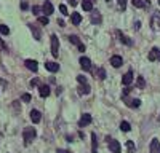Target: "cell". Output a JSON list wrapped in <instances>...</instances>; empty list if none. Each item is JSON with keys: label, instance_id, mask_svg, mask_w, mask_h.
I'll return each instance as SVG.
<instances>
[{"label": "cell", "instance_id": "obj_16", "mask_svg": "<svg viewBox=\"0 0 160 153\" xmlns=\"http://www.w3.org/2000/svg\"><path fill=\"white\" fill-rule=\"evenodd\" d=\"M31 120H32V123H40V120H42L40 112L39 110H32L31 112Z\"/></svg>", "mask_w": 160, "mask_h": 153}, {"label": "cell", "instance_id": "obj_13", "mask_svg": "<svg viewBox=\"0 0 160 153\" xmlns=\"http://www.w3.org/2000/svg\"><path fill=\"white\" fill-rule=\"evenodd\" d=\"M158 54H160V50H158V48H152V50H150V53H149V56H147V59L152 62V61L158 59Z\"/></svg>", "mask_w": 160, "mask_h": 153}, {"label": "cell", "instance_id": "obj_15", "mask_svg": "<svg viewBox=\"0 0 160 153\" xmlns=\"http://www.w3.org/2000/svg\"><path fill=\"white\" fill-rule=\"evenodd\" d=\"M91 153H98V139L95 132H91Z\"/></svg>", "mask_w": 160, "mask_h": 153}, {"label": "cell", "instance_id": "obj_7", "mask_svg": "<svg viewBox=\"0 0 160 153\" xmlns=\"http://www.w3.org/2000/svg\"><path fill=\"white\" fill-rule=\"evenodd\" d=\"M80 67L83 70H91V61L88 57H80Z\"/></svg>", "mask_w": 160, "mask_h": 153}, {"label": "cell", "instance_id": "obj_25", "mask_svg": "<svg viewBox=\"0 0 160 153\" xmlns=\"http://www.w3.org/2000/svg\"><path fill=\"white\" fill-rule=\"evenodd\" d=\"M79 93L80 94H90V86L85 83V85H82L80 86V89H79Z\"/></svg>", "mask_w": 160, "mask_h": 153}, {"label": "cell", "instance_id": "obj_44", "mask_svg": "<svg viewBox=\"0 0 160 153\" xmlns=\"http://www.w3.org/2000/svg\"><path fill=\"white\" fill-rule=\"evenodd\" d=\"M158 120H160V117H158Z\"/></svg>", "mask_w": 160, "mask_h": 153}, {"label": "cell", "instance_id": "obj_39", "mask_svg": "<svg viewBox=\"0 0 160 153\" xmlns=\"http://www.w3.org/2000/svg\"><path fill=\"white\" fill-rule=\"evenodd\" d=\"M79 50H80V51H85V45L80 43V45H79Z\"/></svg>", "mask_w": 160, "mask_h": 153}, {"label": "cell", "instance_id": "obj_23", "mask_svg": "<svg viewBox=\"0 0 160 153\" xmlns=\"http://www.w3.org/2000/svg\"><path fill=\"white\" fill-rule=\"evenodd\" d=\"M135 150H136L135 143L131 142V140H127V151H128V153H135Z\"/></svg>", "mask_w": 160, "mask_h": 153}, {"label": "cell", "instance_id": "obj_29", "mask_svg": "<svg viewBox=\"0 0 160 153\" xmlns=\"http://www.w3.org/2000/svg\"><path fill=\"white\" fill-rule=\"evenodd\" d=\"M69 42H71V43H74V45H77V46L80 45V40H79V37H77V35H71V37H69Z\"/></svg>", "mask_w": 160, "mask_h": 153}, {"label": "cell", "instance_id": "obj_35", "mask_svg": "<svg viewBox=\"0 0 160 153\" xmlns=\"http://www.w3.org/2000/svg\"><path fill=\"white\" fill-rule=\"evenodd\" d=\"M21 99H23V102H31V99H32V97H31V94H27V93H26V94H23V97H21Z\"/></svg>", "mask_w": 160, "mask_h": 153}, {"label": "cell", "instance_id": "obj_40", "mask_svg": "<svg viewBox=\"0 0 160 153\" xmlns=\"http://www.w3.org/2000/svg\"><path fill=\"white\" fill-rule=\"evenodd\" d=\"M69 3H71L72 6H75V5H77V3H79V2H77V0H69Z\"/></svg>", "mask_w": 160, "mask_h": 153}, {"label": "cell", "instance_id": "obj_43", "mask_svg": "<svg viewBox=\"0 0 160 153\" xmlns=\"http://www.w3.org/2000/svg\"><path fill=\"white\" fill-rule=\"evenodd\" d=\"M157 2H158V5H160V0H157Z\"/></svg>", "mask_w": 160, "mask_h": 153}, {"label": "cell", "instance_id": "obj_4", "mask_svg": "<svg viewBox=\"0 0 160 153\" xmlns=\"http://www.w3.org/2000/svg\"><path fill=\"white\" fill-rule=\"evenodd\" d=\"M42 11L45 13V16H50V14L54 11V8H53L51 2H48V0H46V2L43 3V6H42Z\"/></svg>", "mask_w": 160, "mask_h": 153}, {"label": "cell", "instance_id": "obj_3", "mask_svg": "<svg viewBox=\"0 0 160 153\" xmlns=\"http://www.w3.org/2000/svg\"><path fill=\"white\" fill-rule=\"evenodd\" d=\"M107 143H109V148H110V151H112V153H120V151H122V147H120L119 140L107 139Z\"/></svg>", "mask_w": 160, "mask_h": 153}, {"label": "cell", "instance_id": "obj_5", "mask_svg": "<svg viewBox=\"0 0 160 153\" xmlns=\"http://www.w3.org/2000/svg\"><path fill=\"white\" fill-rule=\"evenodd\" d=\"M29 27H31V31H32V34H34V38L37 42L39 40H42V32H40V29L37 27L35 24H29Z\"/></svg>", "mask_w": 160, "mask_h": 153}, {"label": "cell", "instance_id": "obj_24", "mask_svg": "<svg viewBox=\"0 0 160 153\" xmlns=\"http://www.w3.org/2000/svg\"><path fill=\"white\" fill-rule=\"evenodd\" d=\"M131 3H133V6H136V8H144L146 6V2H143V0H131Z\"/></svg>", "mask_w": 160, "mask_h": 153}, {"label": "cell", "instance_id": "obj_19", "mask_svg": "<svg viewBox=\"0 0 160 153\" xmlns=\"http://www.w3.org/2000/svg\"><path fill=\"white\" fill-rule=\"evenodd\" d=\"M110 64H112V67H120L122 65V57L120 56H112L110 57Z\"/></svg>", "mask_w": 160, "mask_h": 153}, {"label": "cell", "instance_id": "obj_21", "mask_svg": "<svg viewBox=\"0 0 160 153\" xmlns=\"http://www.w3.org/2000/svg\"><path fill=\"white\" fill-rule=\"evenodd\" d=\"M127 105H128V107H139L141 101L139 99H131V101H127Z\"/></svg>", "mask_w": 160, "mask_h": 153}, {"label": "cell", "instance_id": "obj_2", "mask_svg": "<svg viewBox=\"0 0 160 153\" xmlns=\"http://www.w3.org/2000/svg\"><path fill=\"white\" fill-rule=\"evenodd\" d=\"M58 50H59V40L56 35H51V54L54 57H58V53H59Z\"/></svg>", "mask_w": 160, "mask_h": 153}, {"label": "cell", "instance_id": "obj_11", "mask_svg": "<svg viewBox=\"0 0 160 153\" xmlns=\"http://www.w3.org/2000/svg\"><path fill=\"white\" fill-rule=\"evenodd\" d=\"M122 83H123L125 86H128V85L133 83V72H127V73L123 75V78H122Z\"/></svg>", "mask_w": 160, "mask_h": 153}, {"label": "cell", "instance_id": "obj_10", "mask_svg": "<svg viewBox=\"0 0 160 153\" xmlns=\"http://www.w3.org/2000/svg\"><path fill=\"white\" fill-rule=\"evenodd\" d=\"M45 67H46V70H50V72H58L59 70V64H56L53 61L45 62Z\"/></svg>", "mask_w": 160, "mask_h": 153}, {"label": "cell", "instance_id": "obj_28", "mask_svg": "<svg viewBox=\"0 0 160 153\" xmlns=\"http://www.w3.org/2000/svg\"><path fill=\"white\" fill-rule=\"evenodd\" d=\"M39 23H40V24H43V26H48L50 19H48V16H39Z\"/></svg>", "mask_w": 160, "mask_h": 153}, {"label": "cell", "instance_id": "obj_8", "mask_svg": "<svg viewBox=\"0 0 160 153\" xmlns=\"http://www.w3.org/2000/svg\"><path fill=\"white\" fill-rule=\"evenodd\" d=\"M149 150H150V153H160V142H158V139H152Z\"/></svg>", "mask_w": 160, "mask_h": 153}, {"label": "cell", "instance_id": "obj_20", "mask_svg": "<svg viewBox=\"0 0 160 153\" xmlns=\"http://www.w3.org/2000/svg\"><path fill=\"white\" fill-rule=\"evenodd\" d=\"M82 6H83L85 11H93V2H91V0H83Z\"/></svg>", "mask_w": 160, "mask_h": 153}, {"label": "cell", "instance_id": "obj_33", "mask_svg": "<svg viewBox=\"0 0 160 153\" xmlns=\"http://www.w3.org/2000/svg\"><path fill=\"white\" fill-rule=\"evenodd\" d=\"M59 11L64 14V16H67L69 13H67V6H66V5H59Z\"/></svg>", "mask_w": 160, "mask_h": 153}, {"label": "cell", "instance_id": "obj_12", "mask_svg": "<svg viewBox=\"0 0 160 153\" xmlns=\"http://www.w3.org/2000/svg\"><path fill=\"white\" fill-rule=\"evenodd\" d=\"M26 67L29 70H32V72H37V69H39V65H37V61H32V59H26Z\"/></svg>", "mask_w": 160, "mask_h": 153}, {"label": "cell", "instance_id": "obj_6", "mask_svg": "<svg viewBox=\"0 0 160 153\" xmlns=\"http://www.w3.org/2000/svg\"><path fill=\"white\" fill-rule=\"evenodd\" d=\"M90 123H91V115L85 113V115H83V117L79 120V126H80V128H83V126H88Z\"/></svg>", "mask_w": 160, "mask_h": 153}, {"label": "cell", "instance_id": "obj_38", "mask_svg": "<svg viewBox=\"0 0 160 153\" xmlns=\"http://www.w3.org/2000/svg\"><path fill=\"white\" fill-rule=\"evenodd\" d=\"M35 85H39V80H37V78H35V80H31V86H35Z\"/></svg>", "mask_w": 160, "mask_h": 153}, {"label": "cell", "instance_id": "obj_30", "mask_svg": "<svg viewBox=\"0 0 160 153\" xmlns=\"http://www.w3.org/2000/svg\"><path fill=\"white\" fill-rule=\"evenodd\" d=\"M96 75H98L99 80H104V78H106V70H104V69H98Z\"/></svg>", "mask_w": 160, "mask_h": 153}, {"label": "cell", "instance_id": "obj_42", "mask_svg": "<svg viewBox=\"0 0 160 153\" xmlns=\"http://www.w3.org/2000/svg\"><path fill=\"white\" fill-rule=\"evenodd\" d=\"M139 27H141V23H139V21H136V24H135V29H136V31H138Z\"/></svg>", "mask_w": 160, "mask_h": 153}, {"label": "cell", "instance_id": "obj_1", "mask_svg": "<svg viewBox=\"0 0 160 153\" xmlns=\"http://www.w3.org/2000/svg\"><path fill=\"white\" fill-rule=\"evenodd\" d=\"M35 136H37V131L34 128H26L24 132H23V139H24L26 143H31L35 139Z\"/></svg>", "mask_w": 160, "mask_h": 153}, {"label": "cell", "instance_id": "obj_26", "mask_svg": "<svg viewBox=\"0 0 160 153\" xmlns=\"http://www.w3.org/2000/svg\"><path fill=\"white\" fill-rule=\"evenodd\" d=\"M0 34L8 35V34H10V27H8V26H5V24H0Z\"/></svg>", "mask_w": 160, "mask_h": 153}, {"label": "cell", "instance_id": "obj_17", "mask_svg": "<svg viewBox=\"0 0 160 153\" xmlns=\"http://www.w3.org/2000/svg\"><path fill=\"white\" fill-rule=\"evenodd\" d=\"M71 21H72V24H74V26H79V24H80V21H82L80 13H72V14H71Z\"/></svg>", "mask_w": 160, "mask_h": 153}, {"label": "cell", "instance_id": "obj_34", "mask_svg": "<svg viewBox=\"0 0 160 153\" xmlns=\"http://www.w3.org/2000/svg\"><path fill=\"white\" fill-rule=\"evenodd\" d=\"M77 81H79L80 85H85V83H87V78H85L83 75H79V76H77Z\"/></svg>", "mask_w": 160, "mask_h": 153}, {"label": "cell", "instance_id": "obj_32", "mask_svg": "<svg viewBox=\"0 0 160 153\" xmlns=\"http://www.w3.org/2000/svg\"><path fill=\"white\" fill-rule=\"evenodd\" d=\"M120 40L123 42L125 45H131V40H130V38H128V37H125V35H122V34H120Z\"/></svg>", "mask_w": 160, "mask_h": 153}, {"label": "cell", "instance_id": "obj_9", "mask_svg": "<svg viewBox=\"0 0 160 153\" xmlns=\"http://www.w3.org/2000/svg\"><path fill=\"white\" fill-rule=\"evenodd\" d=\"M150 24H152L154 31H158V29H160V13H155L152 16V23H150Z\"/></svg>", "mask_w": 160, "mask_h": 153}, {"label": "cell", "instance_id": "obj_37", "mask_svg": "<svg viewBox=\"0 0 160 153\" xmlns=\"http://www.w3.org/2000/svg\"><path fill=\"white\" fill-rule=\"evenodd\" d=\"M21 8H23V10H27V8H29V5H27V2H23V3H21Z\"/></svg>", "mask_w": 160, "mask_h": 153}, {"label": "cell", "instance_id": "obj_31", "mask_svg": "<svg viewBox=\"0 0 160 153\" xmlns=\"http://www.w3.org/2000/svg\"><path fill=\"white\" fill-rule=\"evenodd\" d=\"M32 13H34L35 16H40V13H42V8H40V6H32Z\"/></svg>", "mask_w": 160, "mask_h": 153}, {"label": "cell", "instance_id": "obj_22", "mask_svg": "<svg viewBox=\"0 0 160 153\" xmlns=\"http://www.w3.org/2000/svg\"><path fill=\"white\" fill-rule=\"evenodd\" d=\"M120 129L123 131V132H128V131L131 129V126H130V123H128V121H122V123H120Z\"/></svg>", "mask_w": 160, "mask_h": 153}, {"label": "cell", "instance_id": "obj_41", "mask_svg": "<svg viewBox=\"0 0 160 153\" xmlns=\"http://www.w3.org/2000/svg\"><path fill=\"white\" fill-rule=\"evenodd\" d=\"M58 153H71V151H67V150H63V148H58Z\"/></svg>", "mask_w": 160, "mask_h": 153}, {"label": "cell", "instance_id": "obj_36", "mask_svg": "<svg viewBox=\"0 0 160 153\" xmlns=\"http://www.w3.org/2000/svg\"><path fill=\"white\" fill-rule=\"evenodd\" d=\"M117 3H119V6H120L122 10H125V6H127V0H117Z\"/></svg>", "mask_w": 160, "mask_h": 153}, {"label": "cell", "instance_id": "obj_27", "mask_svg": "<svg viewBox=\"0 0 160 153\" xmlns=\"http://www.w3.org/2000/svg\"><path fill=\"white\" fill-rule=\"evenodd\" d=\"M136 85H138V88H139V89H143L144 86H146V81H144V78H143V76H138V81H136Z\"/></svg>", "mask_w": 160, "mask_h": 153}, {"label": "cell", "instance_id": "obj_14", "mask_svg": "<svg viewBox=\"0 0 160 153\" xmlns=\"http://www.w3.org/2000/svg\"><path fill=\"white\" fill-rule=\"evenodd\" d=\"M39 93H40L42 97H48V96H50V86L40 85V86H39Z\"/></svg>", "mask_w": 160, "mask_h": 153}, {"label": "cell", "instance_id": "obj_18", "mask_svg": "<svg viewBox=\"0 0 160 153\" xmlns=\"http://www.w3.org/2000/svg\"><path fill=\"white\" fill-rule=\"evenodd\" d=\"M101 21H102V18H101V14H99L98 11L91 13V23H93V24H101Z\"/></svg>", "mask_w": 160, "mask_h": 153}]
</instances>
